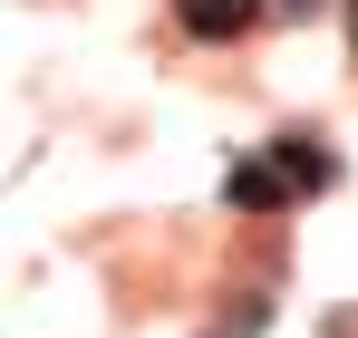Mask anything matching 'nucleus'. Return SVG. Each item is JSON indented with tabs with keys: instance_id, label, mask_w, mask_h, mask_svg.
I'll list each match as a JSON object with an SVG mask.
<instances>
[{
	"instance_id": "5",
	"label": "nucleus",
	"mask_w": 358,
	"mask_h": 338,
	"mask_svg": "<svg viewBox=\"0 0 358 338\" xmlns=\"http://www.w3.org/2000/svg\"><path fill=\"white\" fill-rule=\"evenodd\" d=\"M291 10H320V0H291Z\"/></svg>"
},
{
	"instance_id": "1",
	"label": "nucleus",
	"mask_w": 358,
	"mask_h": 338,
	"mask_svg": "<svg viewBox=\"0 0 358 338\" xmlns=\"http://www.w3.org/2000/svg\"><path fill=\"white\" fill-rule=\"evenodd\" d=\"M184 39H242L252 20H262V0H175Z\"/></svg>"
},
{
	"instance_id": "3",
	"label": "nucleus",
	"mask_w": 358,
	"mask_h": 338,
	"mask_svg": "<svg viewBox=\"0 0 358 338\" xmlns=\"http://www.w3.org/2000/svg\"><path fill=\"white\" fill-rule=\"evenodd\" d=\"M223 193H233L242 213H281V203H291V184L271 174V155H252V165H233V174H223Z\"/></svg>"
},
{
	"instance_id": "2",
	"label": "nucleus",
	"mask_w": 358,
	"mask_h": 338,
	"mask_svg": "<svg viewBox=\"0 0 358 338\" xmlns=\"http://www.w3.org/2000/svg\"><path fill=\"white\" fill-rule=\"evenodd\" d=\"M271 174H281V184H291V193H329V155H320V135H281V145H271Z\"/></svg>"
},
{
	"instance_id": "4",
	"label": "nucleus",
	"mask_w": 358,
	"mask_h": 338,
	"mask_svg": "<svg viewBox=\"0 0 358 338\" xmlns=\"http://www.w3.org/2000/svg\"><path fill=\"white\" fill-rule=\"evenodd\" d=\"M349 49H358V0H349Z\"/></svg>"
}]
</instances>
